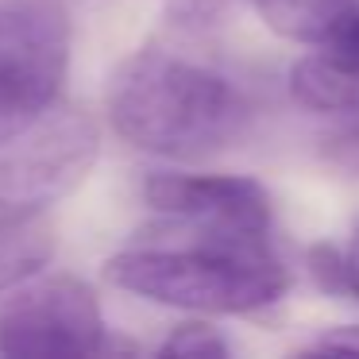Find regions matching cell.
<instances>
[{
  "mask_svg": "<svg viewBox=\"0 0 359 359\" xmlns=\"http://www.w3.org/2000/svg\"><path fill=\"white\" fill-rule=\"evenodd\" d=\"M109 120L143 155L201 163L232 147L251 120L243 89L205 58L174 47H140L109 78Z\"/></svg>",
  "mask_w": 359,
  "mask_h": 359,
  "instance_id": "obj_1",
  "label": "cell"
},
{
  "mask_svg": "<svg viewBox=\"0 0 359 359\" xmlns=\"http://www.w3.org/2000/svg\"><path fill=\"white\" fill-rule=\"evenodd\" d=\"M104 278L143 302L201 317H243L271 309L290 290V271L266 240H212L182 248H128L104 263Z\"/></svg>",
  "mask_w": 359,
  "mask_h": 359,
  "instance_id": "obj_2",
  "label": "cell"
},
{
  "mask_svg": "<svg viewBox=\"0 0 359 359\" xmlns=\"http://www.w3.org/2000/svg\"><path fill=\"white\" fill-rule=\"evenodd\" d=\"M101 155V128L86 109L55 104L20 140L0 147V232L35 224L70 197Z\"/></svg>",
  "mask_w": 359,
  "mask_h": 359,
  "instance_id": "obj_3",
  "label": "cell"
},
{
  "mask_svg": "<svg viewBox=\"0 0 359 359\" xmlns=\"http://www.w3.org/2000/svg\"><path fill=\"white\" fill-rule=\"evenodd\" d=\"M70 70V12L62 0H0V147L58 104Z\"/></svg>",
  "mask_w": 359,
  "mask_h": 359,
  "instance_id": "obj_4",
  "label": "cell"
},
{
  "mask_svg": "<svg viewBox=\"0 0 359 359\" xmlns=\"http://www.w3.org/2000/svg\"><path fill=\"white\" fill-rule=\"evenodd\" d=\"M0 355H109V328L97 294L74 274L35 271L0 297Z\"/></svg>",
  "mask_w": 359,
  "mask_h": 359,
  "instance_id": "obj_5",
  "label": "cell"
},
{
  "mask_svg": "<svg viewBox=\"0 0 359 359\" xmlns=\"http://www.w3.org/2000/svg\"><path fill=\"white\" fill-rule=\"evenodd\" d=\"M143 201L212 240H266L271 232V197L243 174L158 170L143 182Z\"/></svg>",
  "mask_w": 359,
  "mask_h": 359,
  "instance_id": "obj_6",
  "label": "cell"
},
{
  "mask_svg": "<svg viewBox=\"0 0 359 359\" xmlns=\"http://www.w3.org/2000/svg\"><path fill=\"white\" fill-rule=\"evenodd\" d=\"M290 97L309 112H359V74L317 47L290 66Z\"/></svg>",
  "mask_w": 359,
  "mask_h": 359,
  "instance_id": "obj_7",
  "label": "cell"
},
{
  "mask_svg": "<svg viewBox=\"0 0 359 359\" xmlns=\"http://www.w3.org/2000/svg\"><path fill=\"white\" fill-rule=\"evenodd\" d=\"M274 35L305 47H320L344 20L359 12V0H251Z\"/></svg>",
  "mask_w": 359,
  "mask_h": 359,
  "instance_id": "obj_8",
  "label": "cell"
},
{
  "mask_svg": "<svg viewBox=\"0 0 359 359\" xmlns=\"http://www.w3.org/2000/svg\"><path fill=\"white\" fill-rule=\"evenodd\" d=\"M50 251H55V240L39 228V220L24 228H4L0 232V297L24 278H32L35 271H43Z\"/></svg>",
  "mask_w": 359,
  "mask_h": 359,
  "instance_id": "obj_9",
  "label": "cell"
},
{
  "mask_svg": "<svg viewBox=\"0 0 359 359\" xmlns=\"http://www.w3.org/2000/svg\"><path fill=\"white\" fill-rule=\"evenodd\" d=\"M228 340L217 332L212 325H201V320H189V325H178L163 344H158V355H182V359H220L228 355Z\"/></svg>",
  "mask_w": 359,
  "mask_h": 359,
  "instance_id": "obj_10",
  "label": "cell"
},
{
  "mask_svg": "<svg viewBox=\"0 0 359 359\" xmlns=\"http://www.w3.org/2000/svg\"><path fill=\"white\" fill-rule=\"evenodd\" d=\"M320 50H328L336 62H344L348 70L359 74V12L351 20H344V24L336 27L325 43H320Z\"/></svg>",
  "mask_w": 359,
  "mask_h": 359,
  "instance_id": "obj_11",
  "label": "cell"
},
{
  "mask_svg": "<svg viewBox=\"0 0 359 359\" xmlns=\"http://www.w3.org/2000/svg\"><path fill=\"white\" fill-rule=\"evenodd\" d=\"M320 155H325L332 166H340V170H348V174L359 178V124L328 135L325 147H320Z\"/></svg>",
  "mask_w": 359,
  "mask_h": 359,
  "instance_id": "obj_12",
  "label": "cell"
},
{
  "mask_svg": "<svg viewBox=\"0 0 359 359\" xmlns=\"http://www.w3.org/2000/svg\"><path fill=\"white\" fill-rule=\"evenodd\" d=\"M317 351H351L355 355L359 351V325H340V328H328L325 336H320L317 344H313Z\"/></svg>",
  "mask_w": 359,
  "mask_h": 359,
  "instance_id": "obj_13",
  "label": "cell"
},
{
  "mask_svg": "<svg viewBox=\"0 0 359 359\" xmlns=\"http://www.w3.org/2000/svg\"><path fill=\"white\" fill-rule=\"evenodd\" d=\"M340 294H348V297H355V302H359V255H355V251H348V259H344Z\"/></svg>",
  "mask_w": 359,
  "mask_h": 359,
  "instance_id": "obj_14",
  "label": "cell"
},
{
  "mask_svg": "<svg viewBox=\"0 0 359 359\" xmlns=\"http://www.w3.org/2000/svg\"><path fill=\"white\" fill-rule=\"evenodd\" d=\"M217 8H220V0H178V16H186V20H205Z\"/></svg>",
  "mask_w": 359,
  "mask_h": 359,
  "instance_id": "obj_15",
  "label": "cell"
}]
</instances>
